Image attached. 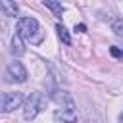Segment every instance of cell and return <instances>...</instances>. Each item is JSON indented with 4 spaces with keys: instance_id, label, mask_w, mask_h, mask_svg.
<instances>
[{
    "instance_id": "cell-10",
    "label": "cell",
    "mask_w": 123,
    "mask_h": 123,
    "mask_svg": "<svg viewBox=\"0 0 123 123\" xmlns=\"http://www.w3.org/2000/svg\"><path fill=\"white\" fill-rule=\"evenodd\" d=\"M56 31H58V37H60V40H62L63 44H67V46H69V44H71V37H69L67 29H65L62 23H58V25H56Z\"/></svg>"
},
{
    "instance_id": "cell-14",
    "label": "cell",
    "mask_w": 123,
    "mask_h": 123,
    "mask_svg": "<svg viewBox=\"0 0 123 123\" xmlns=\"http://www.w3.org/2000/svg\"><path fill=\"white\" fill-rule=\"evenodd\" d=\"M119 37H121V38H123V35H119Z\"/></svg>"
},
{
    "instance_id": "cell-9",
    "label": "cell",
    "mask_w": 123,
    "mask_h": 123,
    "mask_svg": "<svg viewBox=\"0 0 123 123\" xmlns=\"http://www.w3.org/2000/svg\"><path fill=\"white\" fill-rule=\"evenodd\" d=\"M44 6H46L48 10H52V12H54V15L62 17V13H63V6H62L60 2H54V0H44Z\"/></svg>"
},
{
    "instance_id": "cell-6",
    "label": "cell",
    "mask_w": 123,
    "mask_h": 123,
    "mask_svg": "<svg viewBox=\"0 0 123 123\" xmlns=\"http://www.w3.org/2000/svg\"><path fill=\"white\" fill-rule=\"evenodd\" d=\"M54 123H77L75 108H60L54 111Z\"/></svg>"
},
{
    "instance_id": "cell-11",
    "label": "cell",
    "mask_w": 123,
    "mask_h": 123,
    "mask_svg": "<svg viewBox=\"0 0 123 123\" xmlns=\"http://www.w3.org/2000/svg\"><path fill=\"white\" fill-rule=\"evenodd\" d=\"M110 54H111L113 58H123V50H119L117 46H111V48H110Z\"/></svg>"
},
{
    "instance_id": "cell-12",
    "label": "cell",
    "mask_w": 123,
    "mask_h": 123,
    "mask_svg": "<svg viewBox=\"0 0 123 123\" xmlns=\"http://www.w3.org/2000/svg\"><path fill=\"white\" fill-rule=\"evenodd\" d=\"M85 31H86V25H83V23L75 25V33H85Z\"/></svg>"
},
{
    "instance_id": "cell-4",
    "label": "cell",
    "mask_w": 123,
    "mask_h": 123,
    "mask_svg": "<svg viewBox=\"0 0 123 123\" xmlns=\"http://www.w3.org/2000/svg\"><path fill=\"white\" fill-rule=\"evenodd\" d=\"M23 102V94L21 92H2V104H0V110L4 113L19 108Z\"/></svg>"
},
{
    "instance_id": "cell-3",
    "label": "cell",
    "mask_w": 123,
    "mask_h": 123,
    "mask_svg": "<svg viewBox=\"0 0 123 123\" xmlns=\"http://www.w3.org/2000/svg\"><path fill=\"white\" fill-rule=\"evenodd\" d=\"M4 81L6 83H25L27 81V69L21 62H10L8 67H6V73H4Z\"/></svg>"
},
{
    "instance_id": "cell-7",
    "label": "cell",
    "mask_w": 123,
    "mask_h": 123,
    "mask_svg": "<svg viewBox=\"0 0 123 123\" xmlns=\"http://www.w3.org/2000/svg\"><path fill=\"white\" fill-rule=\"evenodd\" d=\"M0 10H2V13H4V15H8V17H13V15H17V12H19V6H17L15 2L2 0V2H0Z\"/></svg>"
},
{
    "instance_id": "cell-13",
    "label": "cell",
    "mask_w": 123,
    "mask_h": 123,
    "mask_svg": "<svg viewBox=\"0 0 123 123\" xmlns=\"http://www.w3.org/2000/svg\"><path fill=\"white\" fill-rule=\"evenodd\" d=\"M119 121H121V123H123V113H121V115H119Z\"/></svg>"
},
{
    "instance_id": "cell-1",
    "label": "cell",
    "mask_w": 123,
    "mask_h": 123,
    "mask_svg": "<svg viewBox=\"0 0 123 123\" xmlns=\"http://www.w3.org/2000/svg\"><path fill=\"white\" fill-rule=\"evenodd\" d=\"M17 35L31 42V44H40L44 40V31L40 27V23L35 17H19L17 21Z\"/></svg>"
},
{
    "instance_id": "cell-2",
    "label": "cell",
    "mask_w": 123,
    "mask_h": 123,
    "mask_svg": "<svg viewBox=\"0 0 123 123\" xmlns=\"http://www.w3.org/2000/svg\"><path fill=\"white\" fill-rule=\"evenodd\" d=\"M46 108V96L42 92H31L27 102H25V108H23V115L27 121L35 119L42 110Z\"/></svg>"
},
{
    "instance_id": "cell-5",
    "label": "cell",
    "mask_w": 123,
    "mask_h": 123,
    "mask_svg": "<svg viewBox=\"0 0 123 123\" xmlns=\"http://www.w3.org/2000/svg\"><path fill=\"white\" fill-rule=\"evenodd\" d=\"M50 96H52V98H54L62 108H75L73 98H71V94H69L67 90H62V88L52 86V88H50Z\"/></svg>"
},
{
    "instance_id": "cell-8",
    "label": "cell",
    "mask_w": 123,
    "mask_h": 123,
    "mask_svg": "<svg viewBox=\"0 0 123 123\" xmlns=\"http://www.w3.org/2000/svg\"><path fill=\"white\" fill-rule=\"evenodd\" d=\"M12 52L15 54V56H21V54H25V46H23V38L15 33L13 35V38H12Z\"/></svg>"
}]
</instances>
